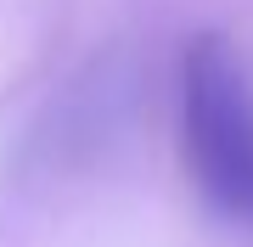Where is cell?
<instances>
[{"mask_svg":"<svg viewBox=\"0 0 253 247\" xmlns=\"http://www.w3.org/2000/svg\"><path fill=\"white\" fill-rule=\"evenodd\" d=\"M180 107H186V163L197 185L231 219H253V101L219 34H197L186 45Z\"/></svg>","mask_w":253,"mask_h":247,"instance_id":"1","label":"cell"}]
</instances>
